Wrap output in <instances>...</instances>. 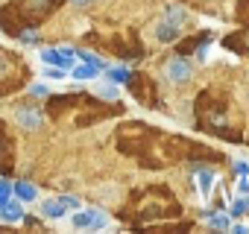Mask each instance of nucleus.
Here are the masks:
<instances>
[{
  "mask_svg": "<svg viewBox=\"0 0 249 234\" xmlns=\"http://www.w3.org/2000/svg\"><path fill=\"white\" fill-rule=\"evenodd\" d=\"M24 82V65L18 56H9L6 50H0V94H6L9 88H18Z\"/></svg>",
  "mask_w": 249,
  "mask_h": 234,
  "instance_id": "obj_1",
  "label": "nucleus"
},
{
  "mask_svg": "<svg viewBox=\"0 0 249 234\" xmlns=\"http://www.w3.org/2000/svg\"><path fill=\"white\" fill-rule=\"evenodd\" d=\"M71 225L73 228H79V231H106L108 228V217L100 211V208H76V214H73V219H71Z\"/></svg>",
  "mask_w": 249,
  "mask_h": 234,
  "instance_id": "obj_2",
  "label": "nucleus"
},
{
  "mask_svg": "<svg viewBox=\"0 0 249 234\" xmlns=\"http://www.w3.org/2000/svg\"><path fill=\"white\" fill-rule=\"evenodd\" d=\"M79 208V199L76 196H56V199H47L41 205V217L47 219H62L68 211H76Z\"/></svg>",
  "mask_w": 249,
  "mask_h": 234,
  "instance_id": "obj_3",
  "label": "nucleus"
},
{
  "mask_svg": "<svg viewBox=\"0 0 249 234\" xmlns=\"http://www.w3.org/2000/svg\"><path fill=\"white\" fill-rule=\"evenodd\" d=\"M194 184H196V196L205 202V199H211V187L217 184V173L208 167H194Z\"/></svg>",
  "mask_w": 249,
  "mask_h": 234,
  "instance_id": "obj_4",
  "label": "nucleus"
},
{
  "mask_svg": "<svg viewBox=\"0 0 249 234\" xmlns=\"http://www.w3.org/2000/svg\"><path fill=\"white\" fill-rule=\"evenodd\" d=\"M164 76H167L170 82L182 85V82H188V79L194 76V70H191V65H188L185 59H170V62L164 65Z\"/></svg>",
  "mask_w": 249,
  "mask_h": 234,
  "instance_id": "obj_5",
  "label": "nucleus"
},
{
  "mask_svg": "<svg viewBox=\"0 0 249 234\" xmlns=\"http://www.w3.org/2000/svg\"><path fill=\"white\" fill-rule=\"evenodd\" d=\"M41 62L44 65H56V67H71L73 65V50L62 47V50H41Z\"/></svg>",
  "mask_w": 249,
  "mask_h": 234,
  "instance_id": "obj_6",
  "label": "nucleus"
},
{
  "mask_svg": "<svg viewBox=\"0 0 249 234\" xmlns=\"http://www.w3.org/2000/svg\"><path fill=\"white\" fill-rule=\"evenodd\" d=\"M47 6H50V0H21L15 12H21L27 18H41L47 12Z\"/></svg>",
  "mask_w": 249,
  "mask_h": 234,
  "instance_id": "obj_7",
  "label": "nucleus"
},
{
  "mask_svg": "<svg viewBox=\"0 0 249 234\" xmlns=\"http://www.w3.org/2000/svg\"><path fill=\"white\" fill-rule=\"evenodd\" d=\"M179 35H182V27H176V24H173V21H167V18L156 27V38H159L161 44H170V41H176Z\"/></svg>",
  "mask_w": 249,
  "mask_h": 234,
  "instance_id": "obj_8",
  "label": "nucleus"
},
{
  "mask_svg": "<svg viewBox=\"0 0 249 234\" xmlns=\"http://www.w3.org/2000/svg\"><path fill=\"white\" fill-rule=\"evenodd\" d=\"M15 117H18V123H21L24 129H38V126H41V114H38L36 108H24V105H21V108L15 111Z\"/></svg>",
  "mask_w": 249,
  "mask_h": 234,
  "instance_id": "obj_9",
  "label": "nucleus"
},
{
  "mask_svg": "<svg viewBox=\"0 0 249 234\" xmlns=\"http://www.w3.org/2000/svg\"><path fill=\"white\" fill-rule=\"evenodd\" d=\"M205 225L211 231H229L231 228V217L229 214H220V211H211V214H205Z\"/></svg>",
  "mask_w": 249,
  "mask_h": 234,
  "instance_id": "obj_10",
  "label": "nucleus"
},
{
  "mask_svg": "<svg viewBox=\"0 0 249 234\" xmlns=\"http://www.w3.org/2000/svg\"><path fill=\"white\" fill-rule=\"evenodd\" d=\"M231 219H237V217H246L249 214V196H240V193H234L231 196V202H229V211H226Z\"/></svg>",
  "mask_w": 249,
  "mask_h": 234,
  "instance_id": "obj_11",
  "label": "nucleus"
},
{
  "mask_svg": "<svg viewBox=\"0 0 249 234\" xmlns=\"http://www.w3.org/2000/svg\"><path fill=\"white\" fill-rule=\"evenodd\" d=\"M0 217H3L6 222H21L24 219V208L18 205V202H3V205H0Z\"/></svg>",
  "mask_w": 249,
  "mask_h": 234,
  "instance_id": "obj_12",
  "label": "nucleus"
},
{
  "mask_svg": "<svg viewBox=\"0 0 249 234\" xmlns=\"http://www.w3.org/2000/svg\"><path fill=\"white\" fill-rule=\"evenodd\" d=\"M73 79H79V82H88V79H97L100 76V67L97 65H91V62H82V65H76L73 67V73H71Z\"/></svg>",
  "mask_w": 249,
  "mask_h": 234,
  "instance_id": "obj_13",
  "label": "nucleus"
},
{
  "mask_svg": "<svg viewBox=\"0 0 249 234\" xmlns=\"http://www.w3.org/2000/svg\"><path fill=\"white\" fill-rule=\"evenodd\" d=\"M164 18L173 21L176 27H185V24H188V12H185L179 3H167V6H164Z\"/></svg>",
  "mask_w": 249,
  "mask_h": 234,
  "instance_id": "obj_14",
  "label": "nucleus"
},
{
  "mask_svg": "<svg viewBox=\"0 0 249 234\" xmlns=\"http://www.w3.org/2000/svg\"><path fill=\"white\" fill-rule=\"evenodd\" d=\"M12 190H15V196H18V199H24V202H33V199L38 196L36 184H30V182H15V184H12Z\"/></svg>",
  "mask_w": 249,
  "mask_h": 234,
  "instance_id": "obj_15",
  "label": "nucleus"
},
{
  "mask_svg": "<svg viewBox=\"0 0 249 234\" xmlns=\"http://www.w3.org/2000/svg\"><path fill=\"white\" fill-rule=\"evenodd\" d=\"M97 97H103V100H117V85H114V82H100V85H97Z\"/></svg>",
  "mask_w": 249,
  "mask_h": 234,
  "instance_id": "obj_16",
  "label": "nucleus"
},
{
  "mask_svg": "<svg viewBox=\"0 0 249 234\" xmlns=\"http://www.w3.org/2000/svg\"><path fill=\"white\" fill-rule=\"evenodd\" d=\"M126 79H129V70L126 67H111L108 70V82H114V85H123Z\"/></svg>",
  "mask_w": 249,
  "mask_h": 234,
  "instance_id": "obj_17",
  "label": "nucleus"
},
{
  "mask_svg": "<svg viewBox=\"0 0 249 234\" xmlns=\"http://www.w3.org/2000/svg\"><path fill=\"white\" fill-rule=\"evenodd\" d=\"M234 193H240V196H249V176L237 173V182H234Z\"/></svg>",
  "mask_w": 249,
  "mask_h": 234,
  "instance_id": "obj_18",
  "label": "nucleus"
},
{
  "mask_svg": "<svg viewBox=\"0 0 249 234\" xmlns=\"http://www.w3.org/2000/svg\"><path fill=\"white\" fill-rule=\"evenodd\" d=\"M79 59H82V62H91V65H97L100 70L106 67V62H103L100 56H94V53H85V50H79Z\"/></svg>",
  "mask_w": 249,
  "mask_h": 234,
  "instance_id": "obj_19",
  "label": "nucleus"
},
{
  "mask_svg": "<svg viewBox=\"0 0 249 234\" xmlns=\"http://www.w3.org/2000/svg\"><path fill=\"white\" fill-rule=\"evenodd\" d=\"M44 76H47V79H65V67L47 65V67H44Z\"/></svg>",
  "mask_w": 249,
  "mask_h": 234,
  "instance_id": "obj_20",
  "label": "nucleus"
},
{
  "mask_svg": "<svg viewBox=\"0 0 249 234\" xmlns=\"http://www.w3.org/2000/svg\"><path fill=\"white\" fill-rule=\"evenodd\" d=\"M9 193H12V184H9V182H3V179H0V205H3V202L9 199Z\"/></svg>",
  "mask_w": 249,
  "mask_h": 234,
  "instance_id": "obj_21",
  "label": "nucleus"
},
{
  "mask_svg": "<svg viewBox=\"0 0 249 234\" xmlns=\"http://www.w3.org/2000/svg\"><path fill=\"white\" fill-rule=\"evenodd\" d=\"M30 94H33V97H47V85H41V82H38V85H33V88H30Z\"/></svg>",
  "mask_w": 249,
  "mask_h": 234,
  "instance_id": "obj_22",
  "label": "nucleus"
},
{
  "mask_svg": "<svg viewBox=\"0 0 249 234\" xmlns=\"http://www.w3.org/2000/svg\"><path fill=\"white\" fill-rule=\"evenodd\" d=\"M234 170H237V173H243V176H249V161L237 158V161H234Z\"/></svg>",
  "mask_w": 249,
  "mask_h": 234,
  "instance_id": "obj_23",
  "label": "nucleus"
},
{
  "mask_svg": "<svg viewBox=\"0 0 249 234\" xmlns=\"http://www.w3.org/2000/svg\"><path fill=\"white\" fill-rule=\"evenodd\" d=\"M229 231H237V234H246V231H249V225H246V222H231V228H229Z\"/></svg>",
  "mask_w": 249,
  "mask_h": 234,
  "instance_id": "obj_24",
  "label": "nucleus"
},
{
  "mask_svg": "<svg viewBox=\"0 0 249 234\" xmlns=\"http://www.w3.org/2000/svg\"><path fill=\"white\" fill-rule=\"evenodd\" d=\"M208 50H211V47H208V44H202V47H199V59H202V62H205V59H208Z\"/></svg>",
  "mask_w": 249,
  "mask_h": 234,
  "instance_id": "obj_25",
  "label": "nucleus"
},
{
  "mask_svg": "<svg viewBox=\"0 0 249 234\" xmlns=\"http://www.w3.org/2000/svg\"><path fill=\"white\" fill-rule=\"evenodd\" d=\"M71 3H76V6H85V3H88V0H71Z\"/></svg>",
  "mask_w": 249,
  "mask_h": 234,
  "instance_id": "obj_26",
  "label": "nucleus"
},
{
  "mask_svg": "<svg viewBox=\"0 0 249 234\" xmlns=\"http://www.w3.org/2000/svg\"><path fill=\"white\" fill-rule=\"evenodd\" d=\"M0 152H3V144H0Z\"/></svg>",
  "mask_w": 249,
  "mask_h": 234,
  "instance_id": "obj_27",
  "label": "nucleus"
}]
</instances>
